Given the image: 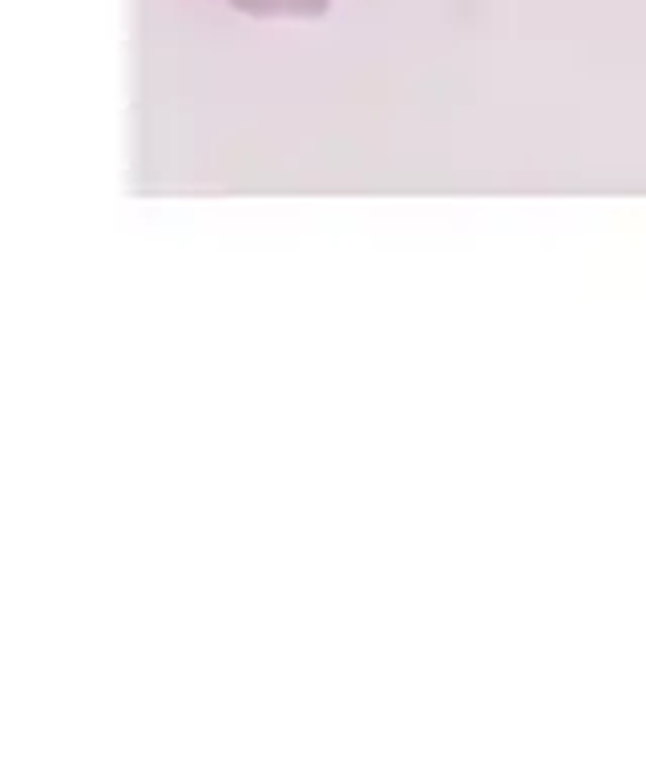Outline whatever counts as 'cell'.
<instances>
[{
    "instance_id": "cell-1",
    "label": "cell",
    "mask_w": 646,
    "mask_h": 784,
    "mask_svg": "<svg viewBox=\"0 0 646 784\" xmlns=\"http://www.w3.org/2000/svg\"><path fill=\"white\" fill-rule=\"evenodd\" d=\"M247 17H323L328 0H231Z\"/></svg>"
}]
</instances>
